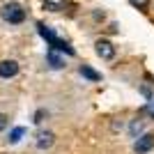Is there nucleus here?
Wrapping results in <instances>:
<instances>
[{
    "label": "nucleus",
    "instance_id": "3",
    "mask_svg": "<svg viewBox=\"0 0 154 154\" xmlns=\"http://www.w3.org/2000/svg\"><path fill=\"white\" fill-rule=\"evenodd\" d=\"M154 149V134H143L136 138L134 143V152L136 154H147Z\"/></svg>",
    "mask_w": 154,
    "mask_h": 154
},
{
    "label": "nucleus",
    "instance_id": "2",
    "mask_svg": "<svg viewBox=\"0 0 154 154\" xmlns=\"http://www.w3.org/2000/svg\"><path fill=\"white\" fill-rule=\"evenodd\" d=\"M94 51L101 60H113L115 58V46L110 39H97L94 42Z\"/></svg>",
    "mask_w": 154,
    "mask_h": 154
},
{
    "label": "nucleus",
    "instance_id": "14",
    "mask_svg": "<svg viewBox=\"0 0 154 154\" xmlns=\"http://www.w3.org/2000/svg\"><path fill=\"white\" fill-rule=\"evenodd\" d=\"M5 129H7V115L0 113V131H5Z\"/></svg>",
    "mask_w": 154,
    "mask_h": 154
},
{
    "label": "nucleus",
    "instance_id": "6",
    "mask_svg": "<svg viewBox=\"0 0 154 154\" xmlns=\"http://www.w3.org/2000/svg\"><path fill=\"white\" fill-rule=\"evenodd\" d=\"M81 76H85L88 81H92V83L101 81V74H99V71H94L90 64H81Z\"/></svg>",
    "mask_w": 154,
    "mask_h": 154
},
{
    "label": "nucleus",
    "instance_id": "13",
    "mask_svg": "<svg viewBox=\"0 0 154 154\" xmlns=\"http://www.w3.org/2000/svg\"><path fill=\"white\" fill-rule=\"evenodd\" d=\"M92 19H94V21H103V19H106V14L99 12V9H94V12H92Z\"/></svg>",
    "mask_w": 154,
    "mask_h": 154
},
{
    "label": "nucleus",
    "instance_id": "12",
    "mask_svg": "<svg viewBox=\"0 0 154 154\" xmlns=\"http://www.w3.org/2000/svg\"><path fill=\"white\" fill-rule=\"evenodd\" d=\"M129 2H131L136 9H145V7L149 5V0H129Z\"/></svg>",
    "mask_w": 154,
    "mask_h": 154
},
{
    "label": "nucleus",
    "instance_id": "7",
    "mask_svg": "<svg viewBox=\"0 0 154 154\" xmlns=\"http://www.w3.org/2000/svg\"><path fill=\"white\" fill-rule=\"evenodd\" d=\"M46 60H48V64H51L53 69H62V67H64V60L60 58V55H58V53H55V51H48V55H46Z\"/></svg>",
    "mask_w": 154,
    "mask_h": 154
},
{
    "label": "nucleus",
    "instance_id": "10",
    "mask_svg": "<svg viewBox=\"0 0 154 154\" xmlns=\"http://www.w3.org/2000/svg\"><path fill=\"white\" fill-rule=\"evenodd\" d=\"M140 131H143V122H140V120H131V124H129V134L134 136V138H138Z\"/></svg>",
    "mask_w": 154,
    "mask_h": 154
},
{
    "label": "nucleus",
    "instance_id": "1",
    "mask_svg": "<svg viewBox=\"0 0 154 154\" xmlns=\"http://www.w3.org/2000/svg\"><path fill=\"white\" fill-rule=\"evenodd\" d=\"M0 14H2V19H5L7 23H12V26H19V23L26 21V9H23L19 2H7Z\"/></svg>",
    "mask_w": 154,
    "mask_h": 154
},
{
    "label": "nucleus",
    "instance_id": "4",
    "mask_svg": "<svg viewBox=\"0 0 154 154\" xmlns=\"http://www.w3.org/2000/svg\"><path fill=\"white\" fill-rule=\"evenodd\" d=\"M19 74V62L16 60H2L0 62V78H14Z\"/></svg>",
    "mask_w": 154,
    "mask_h": 154
},
{
    "label": "nucleus",
    "instance_id": "8",
    "mask_svg": "<svg viewBox=\"0 0 154 154\" xmlns=\"http://www.w3.org/2000/svg\"><path fill=\"white\" fill-rule=\"evenodd\" d=\"M64 2H67V0H44V7L48 12H60L64 7Z\"/></svg>",
    "mask_w": 154,
    "mask_h": 154
},
{
    "label": "nucleus",
    "instance_id": "5",
    "mask_svg": "<svg viewBox=\"0 0 154 154\" xmlns=\"http://www.w3.org/2000/svg\"><path fill=\"white\" fill-rule=\"evenodd\" d=\"M55 143V134L53 131H39L37 134V147L39 149H48Z\"/></svg>",
    "mask_w": 154,
    "mask_h": 154
},
{
    "label": "nucleus",
    "instance_id": "9",
    "mask_svg": "<svg viewBox=\"0 0 154 154\" xmlns=\"http://www.w3.org/2000/svg\"><path fill=\"white\" fill-rule=\"evenodd\" d=\"M23 134H26V129H23V127H16V129H12V134H9V138H7V140L12 143V145H16V143L23 138Z\"/></svg>",
    "mask_w": 154,
    "mask_h": 154
},
{
    "label": "nucleus",
    "instance_id": "11",
    "mask_svg": "<svg viewBox=\"0 0 154 154\" xmlns=\"http://www.w3.org/2000/svg\"><path fill=\"white\" fill-rule=\"evenodd\" d=\"M46 115H48V113H46L44 108H39L37 113H35V117H32V122H35V124H42V122H44V117H46Z\"/></svg>",
    "mask_w": 154,
    "mask_h": 154
}]
</instances>
